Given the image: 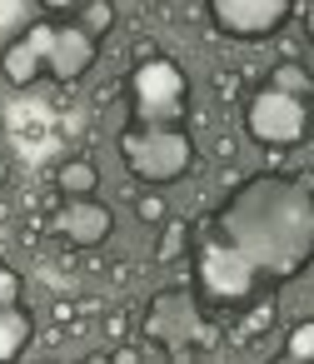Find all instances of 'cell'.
Wrapping results in <instances>:
<instances>
[{"mask_svg": "<svg viewBox=\"0 0 314 364\" xmlns=\"http://www.w3.org/2000/svg\"><path fill=\"white\" fill-rule=\"evenodd\" d=\"M314 264V175L254 170L190 235V289L215 319H239Z\"/></svg>", "mask_w": 314, "mask_h": 364, "instance_id": "6da1fadb", "label": "cell"}, {"mask_svg": "<svg viewBox=\"0 0 314 364\" xmlns=\"http://www.w3.org/2000/svg\"><path fill=\"white\" fill-rule=\"evenodd\" d=\"M95 60H100V41L80 21L50 16V21H36L0 46V80L11 90H31L36 80L75 85L90 75Z\"/></svg>", "mask_w": 314, "mask_h": 364, "instance_id": "7a4b0ae2", "label": "cell"}, {"mask_svg": "<svg viewBox=\"0 0 314 364\" xmlns=\"http://www.w3.org/2000/svg\"><path fill=\"white\" fill-rule=\"evenodd\" d=\"M135 339H140L145 359H195L220 339V319L200 304V294L190 284H170L145 299Z\"/></svg>", "mask_w": 314, "mask_h": 364, "instance_id": "3957f363", "label": "cell"}, {"mask_svg": "<svg viewBox=\"0 0 314 364\" xmlns=\"http://www.w3.org/2000/svg\"><path fill=\"white\" fill-rule=\"evenodd\" d=\"M115 145H120L130 180L155 185V190H165L195 170V130L190 125H130L125 120Z\"/></svg>", "mask_w": 314, "mask_h": 364, "instance_id": "277c9868", "label": "cell"}, {"mask_svg": "<svg viewBox=\"0 0 314 364\" xmlns=\"http://www.w3.org/2000/svg\"><path fill=\"white\" fill-rule=\"evenodd\" d=\"M125 105L130 125H190V75L165 50H150L125 80Z\"/></svg>", "mask_w": 314, "mask_h": 364, "instance_id": "5b68a950", "label": "cell"}, {"mask_svg": "<svg viewBox=\"0 0 314 364\" xmlns=\"http://www.w3.org/2000/svg\"><path fill=\"white\" fill-rule=\"evenodd\" d=\"M244 135L259 150H299L314 140V100L264 80L244 100Z\"/></svg>", "mask_w": 314, "mask_h": 364, "instance_id": "8992f818", "label": "cell"}, {"mask_svg": "<svg viewBox=\"0 0 314 364\" xmlns=\"http://www.w3.org/2000/svg\"><path fill=\"white\" fill-rule=\"evenodd\" d=\"M299 0H205V16L224 41H269Z\"/></svg>", "mask_w": 314, "mask_h": 364, "instance_id": "52a82bcc", "label": "cell"}, {"mask_svg": "<svg viewBox=\"0 0 314 364\" xmlns=\"http://www.w3.org/2000/svg\"><path fill=\"white\" fill-rule=\"evenodd\" d=\"M45 225L70 250H100L115 235V210L100 205L95 195H60V205L45 215Z\"/></svg>", "mask_w": 314, "mask_h": 364, "instance_id": "ba28073f", "label": "cell"}, {"mask_svg": "<svg viewBox=\"0 0 314 364\" xmlns=\"http://www.w3.org/2000/svg\"><path fill=\"white\" fill-rule=\"evenodd\" d=\"M31 344H36V314H31V304L26 299L0 304V364L26 359Z\"/></svg>", "mask_w": 314, "mask_h": 364, "instance_id": "9c48e42d", "label": "cell"}, {"mask_svg": "<svg viewBox=\"0 0 314 364\" xmlns=\"http://www.w3.org/2000/svg\"><path fill=\"white\" fill-rule=\"evenodd\" d=\"M55 190L60 195H95L100 190V170H95V160H65L60 170H55Z\"/></svg>", "mask_w": 314, "mask_h": 364, "instance_id": "30bf717a", "label": "cell"}, {"mask_svg": "<svg viewBox=\"0 0 314 364\" xmlns=\"http://www.w3.org/2000/svg\"><path fill=\"white\" fill-rule=\"evenodd\" d=\"M190 235H195V225L165 220V225H160V240H155V264H180V259H190Z\"/></svg>", "mask_w": 314, "mask_h": 364, "instance_id": "8fae6325", "label": "cell"}, {"mask_svg": "<svg viewBox=\"0 0 314 364\" xmlns=\"http://www.w3.org/2000/svg\"><path fill=\"white\" fill-rule=\"evenodd\" d=\"M269 85H284V90H294V95H309V100H314V75H309V65H304V60H279V65L269 70Z\"/></svg>", "mask_w": 314, "mask_h": 364, "instance_id": "7c38bea8", "label": "cell"}, {"mask_svg": "<svg viewBox=\"0 0 314 364\" xmlns=\"http://www.w3.org/2000/svg\"><path fill=\"white\" fill-rule=\"evenodd\" d=\"M279 359H289V364H309V359H314V319H299V324L284 334Z\"/></svg>", "mask_w": 314, "mask_h": 364, "instance_id": "4fadbf2b", "label": "cell"}, {"mask_svg": "<svg viewBox=\"0 0 314 364\" xmlns=\"http://www.w3.org/2000/svg\"><path fill=\"white\" fill-rule=\"evenodd\" d=\"M115 21H120L115 0H85V6H80V26H85L95 41H105V36L115 31Z\"/></svg>", "mask_w": 314, "mask_h": 364, "instance_id": "5bb4252c", "label": "cell"}, {"mask_svg": "<svg viewBox=\"0 0 314 364\" xmlns=\"http://www.w3.org/2000/svg\"><path fill=\"white\" fill-rule=\"evenodd\" d=\"M135 215H140L145 225H165V220H170V205L160 200V190H155V185H145V195L135 200Z\"/></svg>", "mask_w": 314, "mask_h": 364, "instance_id": "9a60e30c", "label": "cell"}, {"mask_svg": "<svg viewBox=\"0 0 314 364\" xmlns=\"http://www.w3.org/2000/svg\"><path fill=\"white\" fill-rule=\"evenodd\" d=\"M16 299H26V274L11 259H0V304H16Z\"/></svg>", "mask_w": 314, "mask_h": 364, "instance_id": "2e32d148", "label": "cell"}, {"mask_svg": "<svg viewBox=\"0 0 314 364\" xmlns=\"http://www.w3.org/2000/svg\"><path fill=\"white\" fill-rule=\"evenodd\" d=\"M130 329H135V314H130V309L105 314V339H110V344H125V339H130Z\"/></svg>", "mask_w": 314, "mask_h": 364, "instance_id": "e0dca14e", "label": "cell"}, {"mask_svg": "<svg viewBox=\"0 0 314 364\" xmlns=\"http://www.w3.org/2000/svg\"><path fill=\"white\" fill-rule=\"evenodd\" d=\"M36 6L45 11V16H70V11H80L85 0H36Z\"/></svg>", "mask_w": 314, "mask_h": 364, "instance_id": "ac0fdd59", "label": "cell"}, {"mask_svg": "<svg viewBox=\"0 0 314 364\" xmlns=\"http://www.w3.org/2000/svg\"><path fill=\"white\" fill-rule=\"evenodd\" d=\"M229 155H234V135H220L215 140V160H229Z\"/></svg>", "mask_w": 314, "mask_h": 364, "instance_id": "d6986e66", "label": "cell"}, {"mask_svg": "<svg viewBox=\"0 0 314 364\" xmlns=\"http://www.w3.org/2000/svg\"><path fill=\"white\" fill-rule=\"evenodd\" d=\"M304 36L314 41V0H304Z\"/></svg>", "mask_w": 314, "mask_h": 364, "instance_id": "ffe728a7", "label": "cell"}, {"mask_svg": "<svg viewBox=\"0 0 314 364\" xmlns=\"http://www.w3.org/2000/svg\"><path fill=\"white\" fill-rule=\"evenodd\" d=\"M11 185V160H0V190Z\"/></svg>", "mask_w": 314, "mask_h": 364, "instance_id": "44dd1931", "label": "cell"}]
</instances>
